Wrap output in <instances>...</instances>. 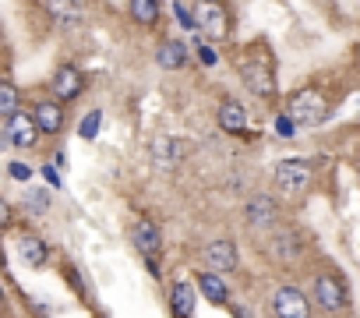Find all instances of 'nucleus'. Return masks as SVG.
<instances>
[{
    "label": "nucleus",
    "instance_id": "nucleus-1",
    "mask_svg": "<svg viewBox=\"0 0 360 318\" xmlns=\"http://www.w3.org/2000/svg\"><path fill=\"white\" fill-rule=\"evenodd\" d=\"M237 71H240V82H244V89L248 92H255V96H262V99H269V96H276V75H272V61H269V53L258 46H248V53L237 61Z\"/></svg>",
    "mask_w": 360,
    "mask_h": 318
},
{
    "label": "nucleus",
    "instance_id": "nucleus-2",
    "mask_svg": "<svg viewBox=\"0 0 360 318\" xmlns=\"http://www.w3.org/2000/svg\"><path fill=\"white\" fill-rule=\"evenodd\" d=\"M286 113H290L297 124L314 127V124H321V120L328 117V99H325V92H321V89L304 85V89H297V92L286 99Z\"/></svg>",
    "mask_w": 360,
    "mask_h": 318
},
{
    "label": "nucleus",
    "instance_id": "nucleus-3",
    "mask_svg": "<svg viewBox=\"0 0 360 318\" xmlns=\"http://www.w3.org/2000/svg\"><path fill=\"white\" fill-rule=\"evenodd\" d=\"M311 163L307 159H283V163H276V188L290 198H304L307 188H311Z\"/></svg>",
    "mask_w": 360,
    "mask_h": 318
},
{
    "label": "nucleus",
    "instance_id": "nucleus-4",
    "mask_svg": "<svg viewBox=\"0 0 360 318\" xmlns=\"http://www.w3.org/2000/svg\"><path fill=\"white\" fill-rule=\"evenodd\" d=\"M195 22L198 29L209 36V39H226L233 22H230V11L223 0H195Z\"/></svg>",
    "mask_w": 360,
    "mask_h": 318
},
{
    "label": "nucleus",
    "instance_id": "nucleus-5",
    "mask_svg": "<svg viewBox=\"0 0 360 318\" xmlns=\"http://www.w3.org/2000/svg\"><path fill=\"white\" fill-rule=\"evenodd\" d=\"M39 134H43V127H39L36 113L32 117L25 110L8 113V120H4V145H11V148H36Z\"/></svg>",
    "mask_w": 360,
    "mask_h": 318
},
{
    "label": "nucleus",
    "instance_id": "nucleus-6",
    "mask_svg": "<svg viewBox=\"0 0 360 318\" xmlns=\"http://www.w3.org/2000/svg\"><path fill=\"white\" fill-rule=\"evenodd\" d=\"M314 304H318L321 311H328V314L346 311V307H349V290H346V283H342L335 272H321V276L314 279Z\"/></svg>",
    "mask_w": 360,
    "mask_h": 318
},
{
    "label": "nucleus",
    "instance_id": "nucleus-7",
    "mask_svg": "<svg viewBox=\"0 0 360 318\" xmlns=\"http://www.w3.org/2000/svg\"><path fill=\"white\" fill-rule=\"evenodd\" d=\"M272 318H311V300L297 286H279L269 300Z\"/></svg>",
    "mask_w": 360,
    "mask_h": 318
},
{
    "label": "nucleus",
    "instance_id": "nucleus-8",
    "mask_svg": "<svg viewBox=\"0 0 360 318\" xmlns=\"http://www.w3.org/2000/svg\"><path fill=\"white\" fill-rule=\"evenodd\" d=\"M244 220L251 230H276L279 227V205L269 195H255L244 205Z\"/></svg>",
    "mask_w": 360,
    "mask_h": 318
},
{
    "label": "nucleus",
    "instance_id": "nucleus-9",
    "mask_svg": "<svg viewBox=\"0 0 360 318\" xmlns=\"http://www.w3.org/2000/svg\"><path fill=\"white\" fill-rule=\"evenodd\" d=\"M191 152H195V145H191V141L173 138V134H169V138L162 134V138H155V141H152V159H155L159 167H176V163H184V159H188Z\"/></svg>",
    "mask_w": 360,
    "mask_h": 318
},
{
    "label": "nucleus",
    "instance_id": "nucleus-10",
    "mask_svg": "<svg viewBox=\"0 0 360 318\" xmlns=\"http://www.w3.org/2000/svg\"><path fill=\"white\" fill-rule=\"evenodd\" d=\"M131 237H134V248L148 258V269H152V272H159V265H155V258H159V251H162L159 227H155L152 220H138V223H134V230H131Z\"/></svg>",
    "mask_w": 360,
    "mask_h": 318
},
{
    "label": "nucleus",
    "instance_id": "nucleus-11",
    "mask_svg": "<svg viewBox=\"0 0 360 318\" xmlns=\"http://www.w3.org/2000/svg\"><path fill=\"white\" fill-rule=\"evenodd\" d=\"M50 89H53V96H57L60 103H71V99H78V96H82L85 78H82V71H78V68L60 64V68L53 71V78H50Z\"/></svg>",
    "mask_w": 360,
    "mask_h": 318
},
{
    "label": "nucleus",
    "instance_id": "nucleus-12",
    "mask_svg": "<svg viewBox=\"0 0 360 318\" xmlns=\"http://www.w3.org/2000/svg\"><path fill=\"white\" fill-rule=\"evenodd\" d=\"M202 255H205V265L216 269V272H237V265H240V255H237L233 241H209L202 248Z\"/></svg>",
    "mask_w": 360,
    "mask_h": 318
},
{
    "label": "nucleus",
    "instance_id": "nucleus-13",
    "mask_svg": "<svg viewBox=\"0 0 360 318\" xmlns=\"http://www.w3.org/2000/svg\"><path fill=\"white\" fill-rule=\"evenodd\" d=\"M216 124L226 131V134H244L248 131V113L237 99H223L219 110H216Z\"/></svg>",
    "mask_w": 360,
    "mask_h": 318
},
{
    "label": "nucleus",
    "instance_id": "nucleus-14",
    "mask_svg": "<svg viewBox=\"0 0 360 318\" xmlns=\"http://www.w3.org/2000/svg\"><path fill=\"white\" fill-rule=\"evenodd\" d=\"M46 11H50V18H53L57 25H64V29H75V25L85 22V8L78 4V0H46Z\"/></svg>",
    "mask_w": 360,
    "mask_h": 318
},
{
    "label": "nucleus",
    "instance_id": "nucleus-15",
    "mask_svg": "<svg viewBox=\"0 0 360 318\" xmlns=\"http://www.w3.org/2000/svg\"><path fill=\"white\" fill-rule=\"evenodd\" d=\"M195 304H198L195 286H191L188 279H176L173 290H169V307H173V314H176V318H195Z\"/></svg>",
    "mask_w": 360,
    "mask_h": 318
},
{
    "label": "nucleus",
    "instance_id": "nucleus-16",
    "mask_svg": "<svg viewBox=\"0 0 360 318\" xmlns=\"http://www.w3.org/2000/svg\"><path fill=\"white\" fill-rule=\"evenodd\" d=\"M36 120H39L43 134H60L64 131V106H60V99L36 103Z\"/></svg>",
    "mask_w": 360,
    "mask_h": 318
},
{
    "label": "nucleus",
    "instance_id": "nucleus-17",
    "mask_svg": "<svg viewBox=\"0 0 360 318\" xmlns=\"http://www.w3.org/2000/svg\"><path fill=\"white\" fill-rule=\"evenodd\" d=\"M198 290L209 297V304H230V286H226V279L216 272V269H209V272H198Z\"/></svg>",
    "mask_w": 360,
    "mask_h": 318
},
{
    "label": "nucleus",
    "instance_id": "nucleus-18",
    "mask_svg": "<svg viewBox=\"0 0 360 318\" xmlns=\"http://www.w3.org/2000/svg\"><path fill=\"white\" fill-rule=\"evenodd\" d=\"M155 61H159L162 71H176V68H184V61H188V46L180 43V39H166L155 50Z\"/></svg>",
    "mask_w": 360,
    "mask_h": 318
},
{
    "label": "nucleus",
    "instance_id": "nucleus-19",
    "mask_svg": "<svg viewBox=\"0 0 360 318\" xmlns=\"http://www.w3.org/2000/svg\"><path fill=\"white\" fill-rule=\"evenodd\" d=\"M18 251H22V258H25L32 269H43V265H46V258H50V248H46L36 234H25V237L18 241Z\"/></svg>",
    "mask_w": 360,
    "mask_h": 318
},
{
    "label": "nucleus",
    "instance_id": "nucleus-20",
    "mask_svg": "<svg viewBox=\"0 0 360 318\" xmlns=\"http://www.w3.org/2000/svg\"><path fill=\"white\" fill-rule=\"evenodd\" d=\"M127 11H131V18H134L138 25L152 29V25L159 22V0H131Z\"/></svg>",
    "mask_w": 360,
    "mask_h": 318
},
{
    "label": "nucleus",
    "instance_id": "nucleus-21",
    "mask_svg": "<svg viewBox=\"0 0 360 318\" xmlns=\"http://www.w3.org/2000/svg\"><path fill=\"white\" fill-rule=\"evenodd\" d=\"M276 248H279L276 255H279L283 262H290V258H297V255L304 251V248H300V237H297L293 230H276Z\"/></svg>",
    "mask_w": 360,
    "mask_h": 318
},
{
    "label": "nucleus",
    "instance_id": "nucleus-22",
    "mask_svg": "<svg viewBox=\"0 0 360 318\" xmlns=\"http://www.w3.org/2000/svg\"><path fill=\"white\" fill-rule=\"evenodd\" d=\"M0 110H4V113H15L18 110V89H15L11 78L0 82Z\"/></svg>",
    "mask_w": 360,
    "mask_h": 318
},
{
    "label": "nucleus",
    "instance_id": "nucleus-23",
    "mask_svg": "<svg viewBox=\"0 0 360 318\" xmlns=\"http://www.w3.org/2000/svg\"><path fill=\"white\" fill-rule=\"evenodd\" d=\"M25 205H29V209L39 216V212H46V205H50V195H46L43 188H32V191L25 195Z\"/></svg>",
    "mask_w": 360,
    "mask_h": 318
},
{
    "label": "nucleus",
    "instance_id": "nucleus-24",
    "mask_svg": "<svg viewBox=\"0 0 360 318\" xmlns=\"http://www.w3.org/2000/svg\"><path fill=\"white\" fill-rule=\"evenodd\" d=\"M96 131H99V113H89V117L78 124V134H82L85 141H92V138H96Z\"/></svg>",
    "mask_w": 360,
    "mask_h": 318
},
{
    "label": "nucleus",
    "instance_id": "nucleus-25",
    "mask_svg": "<svg viewBox=\"0 0 360 318\" xmlns=\"http://www.w3.org/2000/svg\"><path fill=\"white\" fill-rule=\"evenodd\" d=\"M293 124H297V120H293L290 113H279V117H276V134H279V138H293Z\"/></svg>",
    "mask_w": 360,
    "mask_h": 318
},
{
    "label": "nucleus",
    "instance_id": "nucleus-26",
    "mask_svg": "<svg viewBox=\"0 0 360 318\" xmlns=\"http://www.w3.org/2000/svg\"><path fill=\"white\" fill-rule=\"evenodd\" d=\"M8 174H11L15 181H29V177H32V170H29L25 163H18V159H11V167H8Z\"/></svg>",
    "mask_w": 360,
    "mask_h": 318
},
{
    "label": "nucleus",
    "instance_id": "nucleus-27",
    "mask_svg": "<svg viewBox=\"0 0 360 318\" xmlns=\"http://www.w3.org/2000/svg\"><path fill=\"white\" fill-rule=\"evenodd\" d=\"M173 11H176V18H180V25H184V29H198L195 15H188V8H184V4H176Z\"/></svg>",
    "mask_w": 360,
    "mask_h": 318
},
{
    "label": "nucleus",
    "instance_id": "nucleus-28",
    "mask_svg": "<svg viewBox=\"0 0 360 318\" xmlns=\"http://www.w3.org/2000/svg\"><path fill=\"white\" fill-rule=\"evenodd\" d=\"M0 220L11 223V202H0Z\"/></svg>",
    "mask_w": 360,
    "mask_h": 318
},
{
    "label": "nucleus",
    "instance_id": "nucleus-29",
    "mask_svg": "<svg viewBox=\"0 0 360 318\" xmlns=\"http://www.w3.org/2000/svg\"><path fill=\"white\" fill-rule=\"evenodd\" d=\"M198 50H202V61H205V64H216V53H212L209 46H198Z\"/></svg>",
    "mask_w": 360,
    "mask_h": 318
},
{
    "label": "nucleus",
    "instance_id": "nucleus-30",
    "mask_svg": "<svg viewBox=\"0 0 360 318\" xmlns=\"http://www.w3.org/2000/svg\"><path fill=\"white\" fill-rule=\"evenodd\" d=\"M43 174H46V181H50V184H57V188H60V177H57V170H53V167H46Z\"/></svg>",
    "mask_w": 360,
    "mask_h": 318
},
{
    "label": "nucleus",
    "instance_id": "nucleus-31",
    "mask_svg": "<svg viewBox=\"0 0 360 318\" xmlns=\"http://www.w3.org/2000/svg\"><path fill=\"white\" fill-rule=\"evenodd\" d=\"M356 61H360V46H356Z\"/></svg>",
    "mask_w": 360,
    "mask_h": 318
}]
</instances>
